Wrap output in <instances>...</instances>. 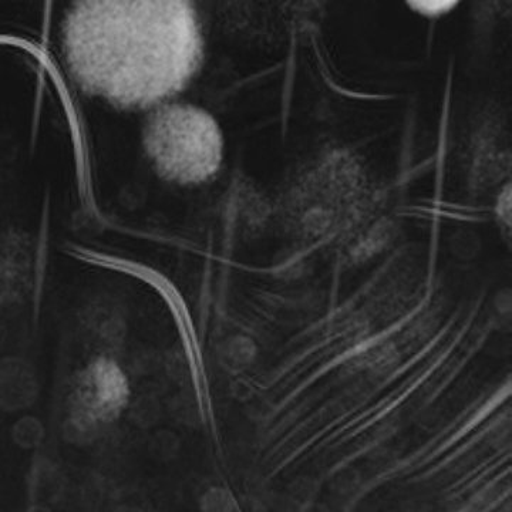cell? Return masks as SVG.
<instances>
[{
	"instance_id": "1",
	"label": "cell",
	"mask_w": 512,
	"mask_h": 512,
	"mask_svg": "<svg viewBox=\"0 0 512 512\" xmlns=\"http://www.w3.org/2000/svg\"><path fill=\"white\" fill-rule=\"evenodd\" d=\"M82 89L124 109H156L194 79L204 56L200 20L185 2H80L63 28Z\"/></svg>"
},
{
	"instance_id": "2",
	"label": "cell",
	"mask_w": 512,
	"mask_h": 512,
	"mask_svg": "<svg viewBox=\"0 0 512 512\" xmlns=\"http://www.w3.org/2000/svg\"><path fill=\"white\" fill-rule=\"evenodd\" d=\"M143 143L161 177L183 185L211 180L224 156L217 120L191 104L168 101L156 107L144 126Z\"/></svg>"
},
{
	"instance_id": "3",
	"label": "cell",
	"mask_w": 512,
	"mask_h": 512,
	"mask_svg": "<svg viewBox=\"0 0 512 512\" xmlns=\"http://www.w3.org/2000/svg\"><path fill=\"white\" fill-rule=\"evenodd\" d=\"M413 8L417 12L424 13V15L436 16L441 13H446L451 8L456 6L454 2H416L412 3Z\"/></svg>"
},
{
	"instance_id": "4",
	"label": "cell",
	"mask_w": 512,
	"mask_h": 512,
	"mask_svg": "<svg viewBox=\"0 0 512 512\" xmlns=\"http://www.w3.org/2000/svg\"><path fill=\"white\" fill-rule=\"evenodd\" d=\"M116 512H141L140 510H137V508H120V510H117Z\"/></svg>"
}]
</instances>
